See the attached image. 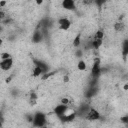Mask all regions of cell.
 <instances>
[{"instance_id": "obj_1", "label": "cell", "mask_w": 128, "mask_h": 128, "mask_svg": "<svg viewBox=\"0 0 128 128\" xmlns=\"http://www.w3.org/2000/svg\"><path fill=\"white\" fill-rule=\"evenodd\" d=\"M32 123H33V126L36 127V128H40V127L45 126V124H46V117H45V115L43 113H41V112L36 113L33 116Z\"/></svg>"}, {"instance_id": "obj_2", "label": "cell", "mask_w": 128, "mask_h": 128, "mask_svg": "<svg viewBox=\"0 0 128 128\" xmlns=\"http://www.w3.org/2000/svg\"><path fill=\"white\" fill-rule=\"evenodd\" d=\"M100 73H101V69H100V59H99V58H95L94 63H93V66H92V69H91V76H92L94 79H97L98 76L100 75Z\"/></svg>"}, {"instance_id": "obj_3", "label": "cell", "mask_w": 128, "mask_h": 128, "mask_svg": "<svg viewBox=\"0 0 128 128\" xmlns=\"http://www.w3.org/2000/svg\"><path fill=\"white\" fill-rule=\"evenodd\" d=\"M86 118H87L88 120H91V121L98 120V119L100 118V113H99L96 109H94V108H90L89 111H88L87 114H86Z\"/></svg>"}, {"instance_id": "obj_4", "label": "cell", "mask_w": 128, "mask_h": 128, "mask_svg": "<svg viewBox=\"0 0 128 128\" xmlns=\"http://www.w3.org/2000/svg\"><path fill=\"white\" fill-rule=\"evenodd\" d=\"M12 66H13V59L12 58H8V59L2 60L0 62V69H2L4 71L10 70Z\"/></svg>"}, {"instance_id": "obj_5", "label": "cell", "mask_w": 128, "mask_h": 128, "mask_svg": "<svg viewBox=\"0 0 128 128\" xmlns=\"http://www.w3.org/2000/svg\"><path fill=\"white\" fill-rule=\"evenodd\" d=\"M58 24H59V28L61 30H68L71 26V22L69 21V19L67 18H60L58 20Z\"/></svg>"}, {"instance_id": "obj_6", "label": "cell", "mask_w": 128, "mask_h": 128, "mask_svg": "<svg viewBox=\"0 0 128 128\" xmlns=\"http://www.w3.org/2000/svg\"><path fill=\"white\" fill-rule=\"evenodd\" d=\"M68 107L66 106V105H63V104H60V105H57L55 108H54V113L60 118L61 116H63V114L65 113V111H66V109H67Z\"/></svg>"}, {"instance_id": "obj_7", "label": "cell", "mask_w": 128, "mask_h": 128, "mask_svg": "<svg viewBox=\"0 0 128 128\" xmlns=\"http://www.w3.org/2000/svg\"><path fill=\"white\" fill-rule=\"evenodd\" d=\"M62 7L66 10H75L76 5L73 0H64L62 2Z\"/></svg>"}, {"instance_id": "obj_8", "label": "cell", "mask_w": 128, "mask_h": 128, "mask_svg": "<svg viewBox=\"0 0 128 128\" xmlns=\"http://www.w3.org/2000/svg\"><path fill=\"white\" fill-rule=\"evenodd\" d=\"M43 38V32L41 30H36L34 33H33V36H32V41L34 43H39Z\"/></svg>"}, {"instance_id": "obj_9", "label": "cell", "mask_w": 128, "mask_h": 128, "mask_svg": "<svg viewBox=\"0 0 128 128\" xmlns=\"http://www.w3.org/2000/svg\"><path fill=\"white\" fill-rule=\"evenodd\" d=\"M34 64H35L36 67H38V68H40V69L42 70L43 74L47 73V71H48V66H47V64H45L44 62L39 61V60H34Z\"/></svg>"}, {"instance_id": "obj_10", "label": "cell", "mask_w": 128, "mask_h": 128, "mask_svg": "<svg viewBox=\"0 0 128 128\" xmlns=\"http://www.w3.org/2000/svg\"><path fill=\"white\" fill-rule=\"evenodd\" d=\"M75 116H76V112H75V113H72V114H69V115L61 116L60 119H62V121H64V122H70V121L74 120Z\"/></svg>"}, {"instance_id": "obj_11", "label": "cell", "mask_w": 128, "mask_h": 128, "mask_svg": "<svg viewBox=\"0 0 128 128\" xmlns=\"http://www.w3.org/2000/svg\"><path fill=\"white\" fill-rule=\"evenodd\" d=\"M102 43H103V41L102 40H99V39H93L92 41H91V47L93 48V49H98L101 45H102Z\"/></svg>"}, {"instance_id": "obj_12", "label": "cell", "mask_w": 128, "mask_h": 128, "mask_svg": "<svg viewBox=\"0 0 128 128\" xmlns=\"http://www.w3.org/2000/svg\"><path fill=\"white\" fill-rule=\"evenodd\" d=\"M114 29H115V31H117V32H122V31L125 29V25H124L123 22H116V23L114 24Z\"/></svg>"}, {"instance_id": "obj_13", "label": "cell", "mask_w": 128, "mask_h": 128, "mask_svg": "<svg viewBox=\"0 0 128 128\" xmlns=\"http://www.w3.org/2000/svg\"><path fill=\"white\" fill-rule=\"evenodd\" d=\"M80 38H81V34L78 33V34L76 35V37L74 38V40H73V46H74V47H79V46H80V43H81Z\"/></svg>"}, {"instance_id": "obj_14", "label": "cell", "mask_w": 128, "mask_h": 128, "mask_svg": "<svg viewBox=\"0 0 128 128\" xmlns=\"http://www.w3.org/2000/svg\"><path fill=\"white\" fill-rule=\"evenodd\" d=\"M103 37H104V32H103L102 30H98V31L95 33V35H94V39L102 40V39H103Z\"/></svg>"}, {"instance_id": "obj_15", "label": "cell", "mask_w": 128, "mask_h": 128, "mask_svg": "<svg viewBox=\"0 0 128 128\" xmlns=\"http://www.w3.org/2000/svg\"><path fill=\"white\" fill-rule=\"evenodd\" d=\"M77 68H78V70H80V71H84V70L86 69V64H85V62L82 61V60H80V61L78 62V64H77Z\"/></svg>"}, {"instance_id": "obj_16", "label": "cell", "mask_w": 128, "mask_h": 128, "mask_svg": "<svg viewBox=\"0 0 128 128\" xmlns=\"http://www.w3.org/2000/svg\"><path fill=\"white\" fill-rule=\"evenodd\" d=\"M41 74H43V72H42V70L40 69V68H38V67H34V69H33V76L34 77H38V76H40Z\"/></svg>"}, {"instance_id": "obj_17", "label": "cell", "mask_w": 128, "mask_h": 128, "mask_svg": "<svg viewBox=\"0 0 128 128\" xmlns=\"http://www.w3.org/2000/svg\"><path fill=\"white\" fill-rule=\"evenodd\" d=\"M127 54H128V41L125 40L124 44H123V56H124V58L127 56Z\"/></svg>"}, {"instance_id": "obj_18", "label": "cell", "mask_w": 128, "mask_h": 128, "mask_svg": "<svg viewBox=\"0 0 128 128\" xmlns=\"http://www.w3.org/2000/svg\"><path fill=\"white\" fill-rule=\"evenodd\" d=\"M36 100H37V94L34 93V92H32L30 94V100L29 101H36Z\"/></svg>"}, {"instance_id": "obj_19", "label": "cell", "mask_w": 128, "mask_h": 128, "mask_svg": "<svg viewBox=\"0 0 128 128\" xmlns=\"http://www.w3.org/2000/svg\"><path fill=\"white\" fill-rule=\"evenodd\" d=\"M0 57H1V59H2V60H5V59H8V58H11L9 53H2Z\"/></svg>"}, {"instance_id": "obj_20", "label": "cell", "mask_w": 128, "mask_h": 128, "mask_svg": "<svg viewBox=\"0 0 128 128\" xmlns=\"http://www.w3.org/2000/svg\"><path fill=\"white\" fill-rule=\"evenodd\" d=\"M5 18H6V14H5V12L2 11V10H0V21L4 20Z\"/></svg>"}, {"instance_id": "obj_21", "label": "cell", "mask_w": 128, "mask_h": 128, "mask_svg": "<svg viewBox=\"0 0 128 128\" xmlns=\"http://www.w3.org/2000/svg\"><path fill=\"white\" fill-rule=\"evenodd\" d=\"M69 103V100L67 99V98H62V100H61V104H63V105H66L67 106V104Z\"/></svg>"}, {"instance_id": "obj_22", "label": "cell", "mask_w": 128, "mask_h": 128, "mask_svg": "<svg viewBox=\"0 0 128 128\" xmlns=\"http://www.w3.org/2000/svg\"><path fill=\"white\" fill-rule=\"evenodd\" d=\"M3 116H2V113L0 112V128H2V125H3Z\"/></svg>"}, {"instance_id": "obj_23", "label": "cell", "mask_w": 128, "mask_h": 128, "mask_svg": "<svg viewBox=\"0 0 128 128\" xmlns=\"http://www.w3.org/2000/svg\"><path fill=\"white\" fill-rule=\"evenodd\" d=\"M121 121H122L123 123H127V122H128V117H127V116L122 117V118H121Z\"/></svg>"}, {"instance_id": "obj_24", "label": "cell", "mask_w": 128, "mask_h": 128, "mask_svg": "<svg viewBox=\"0 0 128 128\" xmlns=\"http://www.w3.org/2000/svg\"><path fill=\"white\" fill-rule=\"evenodd\" d=\"M11 79H12V76H10V77H7V78H6V83H9V82L11 81Z\"/></svg>"}, {"instance_id": "obj_25", "label": "cell", "mask_w": 128, "mask_h": 128, "mask_svg": "<svg viewBox=\"0 0 128 128\" xmlns=\"http://www.w3.org/2000/svg\"><path fill=\"white\" fill-rule=\"evenodd\" d=\"M6 5V2L5 1H1L0 2V7H3V6H5Z\"/></svg>"}, {"instance_id": "obj_26", "label": "cell", "mask_w": 128, "mask_h": 128, "mask_svg": "<svg viewBox=\"0 0 128 128\" xmlns=\"http://www.w3.org/2000/svg\"><path fill=\"white\" fill-rule=\"evenodd\" d=\"M63 79H64V81H65V82H68V77H67V76H64V78H63Z\"/></svg>"}, {"instance_id": "obj_27", "label": "cell", "mask_w": 128, "mask_h": 128, "mask_svg": "<svg viewBox=\"0 0 128 128\" xmlns=\"http://www.w3.org/2000/svg\"><path fill=\"white\" fill-rule=\"evenodd\" d=\"M127 87H128V85L125 84V85H124V90H127Z\"/></svg>"}, {"instance_id": "obj_28", "label": "cell", "mask_w": 128, "mask_h": 128, "mask_svg": "<svg viewBox=\"0 0 128 128\" xmlns=\"http://www.w3.org/2000/svg\"><path fill=\"white\" fill-rule=\"evenodd\" d=\"M41 3H42V1H41V0H40V1H37V4H41Z\"/></svg>"}, {"instance_id": "obj_29", "label": "cell", "mask_w": 128, "mask_h": 128, "mask_svg": "<svg viewBox=\"0 0 128 128\" xmlns=\"http://www.w3.org/2000/svg\"><path fill=\"white\" fill-rule=\"evenodd\" d=\"M2 44V39H0V45Z\"/></svg>"}, {"instance_id": "obj_30", "label": "cell", "mask_w": 128, "mask_h": 128, "mask_svg": "<svg viewBox=\"0 0 128 128\" xmlns=\"http://www.w3.org/2000/svg\"><path fill=\"white\" fill-rule=\"evenodd\" d=\"M40 128H48V127H46V126H43V127H40Z\"/></svg>"}, {"instance_id": "obj_31", "label": "cell", "mask_w": 128, "mask_h": 128, "mask_svg": "<svg viewBox=\"0 0 128 128\" xmlns=\"http://www.w3.org/2000/svg\"><path fill=\"white\" fill-rule=\"evenodd\" d=\"M0 31H1V27H0Z\"/></svg>"}]
</instances>
